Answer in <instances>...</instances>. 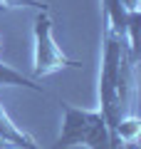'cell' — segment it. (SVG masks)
<instances>
[{
	"label": "cell",
	"mask_w": 141,
	"mask_h": 149,
	"mask_svg": "<svg viewBox=\"0 0 141 149\" xmlns=\"http://www.w3.org/2000/svg\"><path fill=\"white\" fill-rule=\"evenodd\" d=\"M129 52L126 47V40L109 30L104 25V32H102V70H99V112L104 114L106 127H109L111 134V144L116 149H121V142L114 137V129L119 124V119L126 114V109L119 102V72H121V62Z\"/></svg>",
	"instance_id": "6da1fadb"
},
{
	"label": "cell",
	"mask_w": 141,
	"mask_h": 149,
	"mask_svg": "<svg viewBox=\"0 0 141 149\" xmlns=\"http://www.w3.org/2000/svg\"><path fill=\"white\" fill-rule=\"evenodd\" d=\"M87 147V149H116L111 144V134L106 119L99 109H79L62 102V129L55 139L52 149Z\"/></svg>",
	"instance_id": "7a4b0ae2"
},
{
	"label": "cell",
	"mask_w": 141,
	"mask_h": 149,
	"mask_svg": "<svg viewBox=\"0 0 141 149\" xmlns=\"http://www.w3.org/2000/svg\"><path fill=\"white\" fill-rule=\"evenodd\" d=\"M32 40H35V77H45L52 74L62 67H82L77 60H69L67 55L59 50V45L55 42L52 32V20L47 15V10H40L35 17V27H32Z\"/></svg>",
	"instance_id": "3957f363"
},
{
	"label": "cell",
	"mask_w": 141,
	"mask_h": 149,
	"mask_svg": "<svg viewBox=\"0 0 141 149\" xmlns=\"http://www.w3.org/2000/svg\"><path fill=\"white\" fill-rule=\"evenodd\" d=\"M0 87H27V90H35V92H45L40 85H35V80L25 77L22 72H17L15 67L0 62Z\"/></svg>",
	"instance_id": "277c9868"
},
{
	"label": "cell",
	"mask_w": 141,
	"mask_h": 149,
	"mask_svg": "<svg viewBox=\"0 0 141 149\" xmlns=\"http://www.w3.org/2000/svg\"><path fill=\"white\" fill-rule=\"evenodd\" d=\"M0 137L8 139V142H12V144H17V147H27V144H32V137H27V134L22 132L10 117H8V112L3 109V104H0Z\"/></svg>",
	"instance_id": "5b68a950"
},
{
	"label": "cell",
	"mask_w": 141,
	"mask_h": 149,
	"mask_svg": "<svg viewBox=\"0 0 141 149\" xmlns=\"http://www.w3.org/2000/svg\"><path fill=\"white\" fill-rule=\"evenodd\" d=\"M139 132H141V122L136 117H126L124 114L119 119V124H116V129H114V137L121 144L124 142H139Z\"/></svg>",
	"instance_id": "8992f818"
},
{
	"label": "cell",
	"mask_w": 141,
	"mask_h": 149,
	"mask_svg": "<svg viewBox=\"0 0 141 149\" xmlns=\"http://www.w3.org/2000/svg\"><path fill=\"white\" fill-rule=\"evenodd\" d=\"M12 8H32V10H50L47 3L42 0H0V10H12Z\"/></svg>",
	"instance_id": "52a82bcc"
},
{
	"label": "cell",
	"mask_w": 141,
	"mask_h": 149,
	"mask_svg": "<svg viewBox=\"0 0 141 149\" xmlns=\"http://www.w3.org/2000/svg\"><path fill=\"white\" fill-rule=\"evenodd\" d=\"M124 8H126V13L139 10V0H124Z\"/></svg>",
	"instance_id": "ba28073f"
},
{
	"label": "cell",
	"mask_w": 141,
	"mask_h": 149,
	"mask_svg": "<svg viewBox=\"0 0 141 149\" xmlns=\"http://www.w3.org/2000/svg\"><path fill=\"white\" fill-rule=\"evenodd\" d=\"M0 149H20L17 144H12V142H8V139H3L0 137Z\"/></svg>",
	"instance_id": "9c48e42d"
},
{
	"label": "cell",
	"mask_w": 141,
	"mask_h": 149,
	"mask_svg": "<svg viewBox=\"0 0 141 149\" xmlns=\"http://www.w3.org/2000/svg\"><path fill=\"white\" fill-rule=\"evenodd\" d=\"M121 149H141V147H139V142H124Z\"/></svg>",
	"instance_id": "30bf717a"
},
{
	"label": "cell",
	"mask_w": 141,
	"mask_h": 149,
	"mask_svg": "<svg viewBox=\"0 0 141 149\" xmlns=\"http://www.w3.org/2000/svg\"><path fill=\"white\" fill-rule=\"evenodd\" d=\"M20 149H40V147H37V144L32 142V144H27V147H20Z\"/></svg>",
	"instance_id": "8fae6325"
},
{
	"label": "cell",
	"mask_w": 141,
	"mask_h": 149,
	"mask_svg": "<svg viewBox=\"0 0 141 149\" xmlns=\"http://www.w3.org/2000/svg\"><path fill=\"white\" fill-rule=\"evenodd\" d=\"M0 50H3V40H0Z\"/></svg>",
	"instance_id": "7c38bea8"
}]
</instances>
